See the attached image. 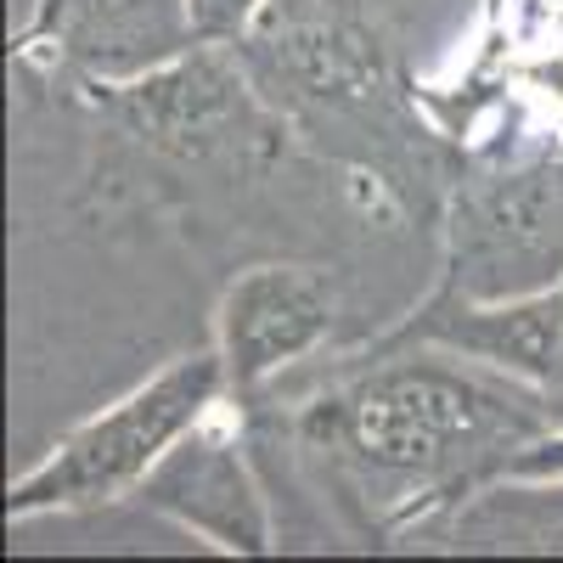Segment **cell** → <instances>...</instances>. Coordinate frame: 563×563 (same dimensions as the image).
Returning <instances> with one entry per match:
<instances>
[{"label":"cell","instance_id":"1","mask_svg":"<svg viewBox=\"0 0 563 563\" xmlns=\"http://www.w3.org/2000/svg\"><path fill=\"white\" fill-rule=\"evenodd\" d=\"M299 429L366 501H400L406 519L507 479L530 445L563 434L536 384L434 344L366 361V372L299 417Z\"/></svg>","mask_w":563,"mask_h":563},{"label":"cell","instance_id":"2","mask_svg":"<svg viewBox=\"0 0 563 563\" xmlns=\"http://www.w3.org/2000/svg\"><path fill=\"white\" fill-rule=\"evenodd\" d=\"M238 57L288 130L321 153L389 164L422 135L400 97L389 40L361 0H265Z\"/></svg>","mask_w":563,"mask_h":563},{"label":"cell","instance_id":"3","mask_svg":"<svg viewBox=\"0 0 563 563\" xmlns=\"http://www.w3.org/2000/svg\"><path fill=\"white\" fill-rule=\"evenodd\" d=\"M220 395H231L220 350L180 355V361L158 366L147 384L119 395L108 411L85 417L29 474H18L7 485V525L40 519V512L108 507L119 496H135L141 479L164 462V451L220 406Z\"/></svg>","mask_w":563,"mask_h":563},{"label":"cell","instance_id":"4","mask_svg":"<svg viewBox=\"0 0 563 563\" xmlns=\"http://www.w3.org/2000/svg\"><path fill=\"white\" fill-rule=\"evenodd\" d=\"M79 102L102 113L141 147H153L180 164H214V158H265L282 147L288 119H282L238 57V45L192 40L186 52L124 74V79H74Z\"/></svg>","mask_w":563,"mask_h":563},{"label":"cell","instance_id":"5","mask_svg":"<svg viewBox=\"0 0 563 563\" xmlns=\"http://www.w3.org/2000/svg\"><path fill=\"white\" fill-rule=\"evenodd\" d=\"M563 282V158L467 175L451 198L445 294L525 299Z\"/></svg>","mask_w":563,"mask_h":563},{"label":"cell","instance_id":"6","mask_svg":"<svg viewBox=\"0 0 563 563\" xmlns=\"http://www.w3.org/2000/svg\"><path fill=\"white\" fill-rule=\"evenodd\" d=\"M153 512L175 519L180 530L203 536L209 547L220 552H271L276 541V525H271V501L249 467V451H243V434L220 406L192 422L169 451L164 462L153 467L135 490Z\"/></svg>","mask_w":563,"mask_h":563},{"label":"cell","instance_id":"7","mask_svg":"<svg viewBox=\"0 0 563 563\" xmlns=\"http://www.w3.org/2000/svg\"><path fill=\"white\" fill-rule=\"evenodd\" d=\"M339 321L333 282L305 265H249L225 282L214 310V350L231 395H260L294 361L316 355Z\"/></svg>","mask_w":563,"mask_h":563},{"label":"cell","instance_id":"8","mask_svg":"<svg viewBox=\"0 0 563 563\" xmlns=\"http://www.w3.org/2000/svg\"><path fill=\"white\" fill-rule=\"evenodd\" d=\"M18 57H52L74 79H124L192 45L186 0H18Z\"/></svg>","mask_w":563,"mask_h":563},{"label":"cell","instance_id":"9","mask_svg":"<svg viewBox=\"0 0 563 563\" xmlns=\"http://www.w3.org/2000/svg\"><path fill=\"white\" fill-rule=\"evenodd\" d=\"M406 344L456 350L467 361L507 372V378L536 384L552 400L563 429V282L525 299H462L440 288L378 350H406Z\"/></svg>","mask_w":563,"mask_h":563},{"label":"cell","instance_id":"10","mask_svg":"<svg viewBox=\"0 0 563 563\" xmlns=\"http://www.w3.org/2000/svg\"><path fill=\"white\" fill-rule=\"evenodd\" d=\"M479 501L456 512V541L462 547H536L563 552V485H496L474 490Z\"/></svg>","mask_w":563,"mask_h":563},{"label":"cell","instance_id":"11","mask_svg":"<svg viewBox=\"0 0 563 563\" xmlns=\"http://www.w3.org/2000/svg\"><path fill=\"white\" fill-rule=\"evenodd\" d=\"M265 0H186V18H192V40L209 45H238L254 18H260Z\"/></svg>","mask_w":563,"mask_h":563},{"label":"cell","instance_id":"12","mask_svg":"<svg viewBox=\"0 0 563 563\" xmlns=\"http://www.w3.org/2000/svg\"><path fill=\"white\" fill-rule=\"evenodd\" d=\"M485 18H490V45L525 40L547 18V0H485Z\"/></svg>","mask_w":563,"mask_h":563}]
</instances>
